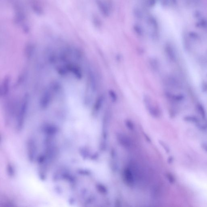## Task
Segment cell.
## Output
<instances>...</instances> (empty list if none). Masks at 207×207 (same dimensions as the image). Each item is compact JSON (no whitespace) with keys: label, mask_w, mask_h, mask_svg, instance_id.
<instances>
[{"label":"cell","mask_w":207,"mask_h":207,"mask_svg":"<svg viewBox=\"0 0 207 207\" xmlns=\"http://www.w3.org/2000/svg\"><path fill=\"white\" fill-rule=\"evenodd\" d=\"M149 66L154 72H157L160 70V63L155 57H151L149 60Z\"/></svg>","instance_id":"cell-5"},{"label":"cell","mask_w":207,"mask_h":207,"mask_svg":"<svg viewBox=\"0 0 207 207\" xmlns=\"http://www.w3.org/2000/svg\"><path fill=\"white\" fill-rule=\"evenodd\" d=\"M106 99V96L104 93H101L98 96L93 106L92 112L93 115H98L101 111L105 103Z\"/></svg>","instance_id":"cell-2"},{"label":"cell","mask_w":207,"mask_h":207,"mask_svg":"<svg viewBox=\"0 0 207 207\" xmlns=\"http://www.w3.org/2000/svg\"><path fill=\"white\" fill-rule=\"evenodd\" d=\"M149 26L151 27V37L152 39L155 41L159 38V27L156 19L154 17H151L148 19Z\"/></svg>","instance_id":"cell-3"},{"label":"cell","mask_w":207,"mask_h":207,"mask_svg":"<svg viewBox=\"0 0 207 207\" xmlns=\"http://www.w3.org/2000/svg\"><path fill=\"white\" fill-rule=\"evenodd\" d=\"M134 14L135 16L137 17L138 19H140L142 17V13L140 12V10L138 9L135 10Z\"/></svg>","instance_id":"cell-8"},{"label":"cell","mask_w":207,"mask_h":207,"mask_svg":"<svg viewBox=\"0 0 207 207\" xmlns=\"http://www.w3.org/2000/svg\"><path fill=\"white\" fill-rule=\"evenodd\" d=\"M135 33L137 34V35L140 37H142L144 35V32L142 28L138 24L135 25L134 27Z\"/></svg>","instance_id":"cell-6"},{"label":"cell","mask_w":207,"mask_h":207,"mask_svg":"<svg viewBox=\"0 0 207 207\" xmlns=\"http://www.w3.org/2000/svg\"><path fill=\"white\" fill-rule=\"evenodd\" d=\"M96 2L101 14L104 16L108 17L109 16L110 12L107 5L101 0H96Z\"/></svg>","instance_id":"cell-4"},{"label":"cell","mask_w":207,"mask_h":207,"mask_svg":"<svg viewBox=\"0 0 207 207\" xmlns=\"http://www.w3.org/2000/svg\"><path fill=\"white\" fill-rule=\"evenodd\" d=\"M167 179L171 183H173L175 182V179L172 175L170 174H167Z\"/></svg>","instance_id":"cell-9"},{"label":"cell","mask_w":207,"mask_h":207,"mask_svg":"<svg viewBox=\"0 0 207 207\" xmlns=\"http://www.w3.org/2000/svg\"><path fill=\"white\" fill-rule=\"evenodd\" d=\"M142 100L144 105L150 115L154 118L160 117L161 112L160 108L154 103L151 97L148 95H144Z\"/></svg>","instance_id":"cell-1"},{"label":"cell","mask_w":207,"mask_h":207,"mask_svg":"<svg viewBox=\"0 0 207 207\" xmlns=\"http://www.w3.org/2000/svg\"><path fill=\"white\" fill-rule=\"evenodd\" d=\"M108 94L111 102L113 103H116L118 100V96L115 91L113 90H109L108 91Z\"/></svg>","instance_id":"cell-7"}]
</instances>
